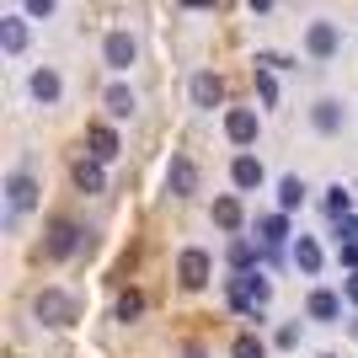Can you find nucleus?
I'll use <instances>...</instances> for the list:
<instances>
[{
  "mask_svg": "<svg viewBox=\"0 0 358 358\" xmlns=\"http://www.w3.org/2000/svg\"><path fill=\"white\" fill-rule=\"evenodd\" d=\"M321 358H337V353H321Z\"/></svg>",
  "mask_w": 358,
  "mask_h": 358,
  "instance_id": "f704fd0d",
  "label": "nucleus"
},
{
  "mask_svg": "<svg viewBox=\"0 0 358 358\" xmlns=\"http://www.w3.org/2000/svg\"><path fill=\"white\" fill-rule=\"evenodd\" d=\"M343 299H348V305H358V273H348V278H343Z\"/></svg>",
  "mask_w": 358,
  "mask_h": 358,
  "instance_id": "7c9ffc66",
  "label": "nucleus"
},
{
  "mask_svg": "<svg viewBox=\"0 0 358 358\" xmlns=\"http://www.w3.org/2000/svg\"><path fill=\"white\" fill-rule=\"evenodd\" d=\"M257 257H268V246L262 241H246V236H230V252H224V262H230V273H257Z\"/></svg>",
  "mask_w": 358,
  "mask_h": 358,
  "instance_id": "9d476101",
  "label": "nucleus"
},
{
  "mask_svg": "<svg viewBox=\"0 0 358 358\" xmlns=\"http://www.w3.org/2000/svg\"><path fill=\"white\" fill-rule=\"evenodd\" d=\"M22 6H27V16H54L59 0H22Z\"/></svg>",
  "mask_w": 358,
  "mask_h": 358,
  "instance_id": "c85d7f7f",
  "label": "nucleus"
},
{
  "mask_svg": "<svg viewBox=\"0 0 358 358\" xmlns=\"http://www.w3.org/2000/svg\"><path fill=\"white\" fill-rule=\"evenodd\" d=\"M224 102V80L214 70H198L193 75V107H220Z\"/></svg>",
  "mask_w": 358,
  "mask_h": 358,
  "instance_id": "dca6fc26",
  "label": "nucleus"
},
{
  "mask_svg": "<svg viewBox=\"0 0 358 358\" xmlns=\"http://www.w3.org/2000/svg\"><path fill=\"white\" fill-rule=\"evenodd\" d=\"M86 155H91V161H118V134H113V123H91V129H86Z\"/></svg>",
  "mask_w": 358,
  "mask_h": 358,
  "instance_id": "9b49d317",
  "label": "nucleus"
},
{
  "mask_svg": "<svg viewBox=\"0 0 358 358\" xmlns=\"http://www.w3.org/2000/svg\"><path fill=\"white\" fill-rule=\"evenodd\" d=\"M273 343H278V348H299V327H294V321H289V327H278V337H273Z\"/></svg>",
  "mask_w": 358,
  "mask_h": 358,
  "instance_id": "cd10ccee",
  "label": "nucleus"
},
{
  "mask_svg": "<svg viewBox=\"0 0 358 358\" xmlns=\"http://www.w3.org/2000/svg\"><path fill=\"white\" fill-rule=\"evenodd\" d=\"M182 6H187V11H209L214 0H182Z\"/></svg>",
  "mask_w": 358,
  "mask_h": 358,
  "instance_id": "2f4dec72",
  "label": "nucleus"
},
{
  "mask_svg": "<svg viewBox=\"0 0 358 358\" xmlns=\"http://www.w3.org/2000/svg\"><path fill=\"white\" fill-rule=\"evenodd\" d=\"M27 91H32V96H38L43 107H54V102L64 96V80H59V70H48V64H43V70H32Z\"/></svg>",
  "mask_w": 358,
  "mask_h": 358,
  "instance_id": "ddd939ff",
  "label": "nucleus"
},
{
  "mask_svg": "<svg viewBox=\"0 0 358 358\" xmlns=\"http://www.w3.org/2000/svg\"><path fill=\"white\" fill-rule=\"evenodd\" d=\"M182 358H209V353H203V348H182Z\"/></svg>",
  "mask_w": 358,
  "mask_h": 358,
  "instance_id": "72a5a7b5",
  "label": "nucleus"
},
{
  "mask_svg": "<svg viewBox=\"0 0 358 358\" xmlns=\"http://www.w3.org/2000/svg\"><path fill=\"white\" fill-rule=\"evenodd\" d=\"M257 96H262V107L278 102V80H273V70H262V64H257Z\"/></svg>",
  "mask_w": 358,
  "mask_h": 358,
  "instance_id": "393cba45",
  "label": "nucleus"
},
{
  "mask_svg": "<svg viewBox=\"0 0 358 358\" xmlns=\"http://www.w3.org/2000/svg\"><path fill=\"white\" fill-rule=\"evenodd\" d=\"M6 209H11V220H22L27 209H38V182H32L27 166H16L11 177H6Z\"/></svg>",
  "mask_w": 358,
  "mask_h": 358,
  "instance_id": "7ed1b4c3",
  "label": "nucleus"
},
{
  "mask_svg": "<svg viewBox=\"0 0 358 358\" xmlns=\"http://www.w3.org/2000/svg\"><path fill=\"white\" fill-rule=\"evenodd\" d=\"M337 48H343V32L331 27V22H310V27H305V54H310V59H331Z\"/></svg>",
  "mask_w": 358,
  "mask_h": 358,
  "instance_id": "6e6552de",
  "label": "nucleus"
},
{
  "mask_svg": "<svg viewBox=\"0 0 358 358\" xmlns=\"http://www.w3.org/2000/svg\"><path fill=\"white\" fill-rule=\"evenodd\" d=\"M230 182H236L241 193H257V187H262V182H268V166L257 161L252 150H241L236 161H230Z\"/></svg>",
  "mask_w": 358,
  "mask_h": 358,
  "instance_id": "0eeeda50",
  "label": "nucleus"
},
{
  "mask_svg": "<svg viewBox=\"0 0 358 358\" xmlns=\"http://www.w3.org/2000/svg\"><path fill=\"white\" fill-rule=\"evenodd\" d=\"M177 278H182V289H203L214 278V257L203 252V246H187V252L177 257Z\"/></svg>",
  "mask_w": 358,
  "mask_h": 358,
  "instance_id": "20e7f679",
  "label": "nucleus"
},
{
  "mask_svg": "<svg viewBox=\"0 0 358 358\" xmlns=\"http://www.w3.org/2000/svg\"><path fill=\"white\" fill-rule=\"evenodd\" d=\"M257 241H262V246H273V252H278V246H284V241H289V214H284V209L262 214V220H257Z\"/></svg>",
  "mask_w": 358,
  "mask_h": 358,
  "instance_id": "f3484780",
  "label": "nucleus"
},
{
  "mask_svg": "<svg viewBox=\"0 0 358 358\" xmlns=\"http://www.w3.org/2000/svg\"><path fill=\"white\" fill-rule=\"evenodd\" d=\"M166 193L171 198H193L198 193V161L193 155H171V161H166Z\"/></svg>",
  "mask_w": 358,
  "mask_h": 358,
  "instance_id": "39448f33",
  "label": "nucleus"
},
{
  "mask_svg": "<svg viewBox=\"0 0 358 358\" xmlns=\"http://www.w3.org/2000/svg\"><path fill=\"white\" fill-rule=\"evenodd\" d=\"M0 48H6V54H22V48H27V16H0Z\"/></svg>",
  "mask_w": 358,
  "mask_h": 358,
  "instance_id": "6ab92c4d",
  "label": "nucleus"
},
{
  "mask_svg": "<svg viewBox=\"0 0 358 358\" xmlns=\"http://www.w3.org/2000/svg\"><path fill=\"white\" fill-rule=\"evenodd\" d=\"M246 6H252V11H273V0H246Z\"/></svg>",
  "mask_w": 358,
  "mask_h": 358,
  "instance_id": "473e14b6",
  "label": "nucleus"
},
{
  "mask_svg": "<svg viewBox=\"0 0 358 358\" xmlns=\"http://www.w3.org/2000/svg\"><path fill=\"white\" fill-rule=\"evenodd\" d=\"M32 310H38V321H43V327H70L75 315H80V305H75L64 289H43V294L32 299Z\"/></svg>",
  "mask_w": 358,
  "mask_h": 358,
  "instance_id": "f03ea898",
  "label": "nucleus"
},
{
  "mask_svg": "<svg viewBox=\"0 0 358 358\" xmlns=\"http://www.w3.org/2000/svg\"><path fill=\"white\" fill-rule=\"evenodd\" d=\"M80 246H86V230L75 220H64V214H54V220H48V236H43V252L54 257V262H64V257H75Z\"/></svg>",
  "mask_w": 358,
  "mask_h": 358,
  "instance_id": "f257e3e1",
  "label": "nucleus"
},
{
  "mask_svg": "<svg viewBox=\"0 0 358 358\" xmlns=\"http://www.w3.org/2000/svg\"><path fill=\"white\" fill-rule=\"evenodd\" d=\"M224 134H230V145H257V134H262V123H257V113L252 107H230L224 113Z\"/></svg>",
  "mask_w": 358,
  "mask_h": 358,
  "instance_id": "423d86ee",
  "label": "nucleus"
},
{
  "mask_svg": "<svg viewBox=\"0 0 358 358\" xmlns=\"http://www.w3.org/2000/svg\"><path fill=\"white\" fill-rule=\"evenodd\" d=\"M305 193H310V187H305L299 177H284V182H278V209H284V214L305 209Z\"/></svg>",
  "mask_w": 358,
  "mask_h": 358,
  "instance_id": "4be33fe9",
  "label": "nucleus"
},
{
  "mask_svg": "<svg viewBox=\"0 0 358 358\" xmlns=\"http://www.w3.org/2000/svg\"><path fill=\"white\" fill-rule=\"evenodd\" d=\"M75 187H80V193H102L107 187V177H102V161H75Z\"/></svg>",
  "mask_w": 358,
  "mask_h": 358,
  "instance_id": "412c9836",
  "label": "nucleus"
},
{
  "mask_svg": "<svg viewBox=\"0 0 358 358\" xmlns=\"http://www.w3.org/2000/svg\"><path fill=\"white\" fill-rule=\"evenodd\" d=\"M289 257H294V268L305 273V278H315V273H321V262H327V257H321V246H315V236H299L294 246H289Z\"/></svg>",
  "mask_w": 358,
  "mask_h": 358,
  "instance_id": "a211bd4d",
  "label": "nucleus"
},
{
  "mask_svg": "<svg viewBox=\"0 0 358 358\" xmlns=\"http://www.w3.org/2000/svg\"><path fill=\"white\" fill-rule=\"evenodd\" d=\"M139 315H145V294H134V289H129V294L118 299V321H139Z\"/></svg>",
  "mask_w": 358,
  "mask_h": 358,
  "instance_id": "a878e982",
  "label": "nucleus"
},
{
  "mask_svg": "<svg viewBox=\"0 0 358 358\" xmlns=\"http://www.w3.org/2000/svg\"><path fill=\"white\" fill-rule=\"evenodd\" d=\"M102 107H107V118H134V107H139V96H134V91H129V86H107Z\"/></svg>",
  "mask_w": 358,
  "mask_h": 358,
  "instance_id": "aec40b11",
  "label": "nucleus"
},
{
  "mask_svg": "<svg viewBox=\"0 0 358 358\" xmlns=\"http://www.w3.org/2000/svg\"><path fill=\"white\" fill-rule=\"evenodd\" d=\"M230 353H236V358H268V348H262V337H252V331H241Z\"/></svg>",
  "mask_w": 358,
  "mask_h": 358,
  "instance_id": "b1692460",
  "label": "nucleus"
},
{
  "mask_svg": "<svg viewBox=\"0 0 358 358\" xmlns=\"http://www.w3.org/2000/svg\"><path fill=\"white\" fill-rule=\"evenodd\" d=\"M214 224H220L224 236H241V224H246V209H241V198H236V193L214 198Z\"/></svg>",
  "mask_w": 358,
  "mask_h": 358,
  "instance_id": "4468645a",
  "label": "nucleus"
},
{
  "mask_svg": "<svg viewBox=\"0 0 358 358\" xmlns=\"http://www.w3.org/2000/svg\"><path fill=\"white\" fill-rule=\"evenodd\" d=\"M337 262H343L348 273L358 268V241H337Z\"/></svg>",
  "mask_w": 358,
  "mask_h": 358,
  "instance_id": "bb28decb",
  "label": "nucleus"
},
{
  "mask_svg": "<svg viewBox=\"0 0 358 358\" xmlns=\"http://www.w3.org/2000/svg\"><path fill=\"white\" fill-rule=\"evenodd\" d=\"M337 241H358V214H348V220L337 224Z\"/></svg>",
  "mask_w": 358,
  "mask_h": 358,
  "instance_id": "c756f323",
  "label": "nucleus"
},
{
  "mask_svg": "<svg viewBox=\"0 0 358 358\" xmlns=\"http://www.w3.org/2000/svg\"><path fill=\"white\" fill-rule=\"evenodd\" d=\"M305 315L310 321H343V294H331V289H310V299H305Z\"/></svg>",
  "mask_w": 358,
  "mask_h": 358,
  "instance_id": "f8f14e48",
  "label": "nucleus"
},
{
  "mask_svg": "<svg viewBox=\"0 0 358 358\" xmlns=\"http://www.w3.org/2000/svg\"><path fill=\"white\" fill-rule=\"evenodd\" d=\"M102 59H107V70H129V64L139 59V43L129 38V32H107V43H102Z\"/></svg>",
  "mask_w": 358,
  "mask_h": 358,
  "instance_id": "1a4fd4ad",
  "label": "nucleus"
},
{
  "mask_svg": "<svg viewBox=\"0 0 358 358\" xmlns=\"http://www.w3.org/2000/svg\"><path fill=\"white\" fill-rule=\"evenodd\" d=\"M343 102H331V96H321V102L310 107V123H315V134H343Z\"/></svg>",
  "mask_w": 358,
  "mask_h": 358,
  "instance_id": "2eb2a0df",
  "label": "nucleus"
},
{
  "mask_svg": "<svg viewBox=\"0 0 358 358\" xmlns=\"http://www.w3.org/2000/svg\"><path fill=\"white\" fill-rule=\"evenodd\" d=\"M327 214H331L337 224H343L348 214H353V193H348L343 182H337V187H327Z\"/></svg>",
  "mask_w": 358,
  "mask_h": 358,
  "instance_id": "5701e85b",
  "label": "nucleus"
}]
</instances>
